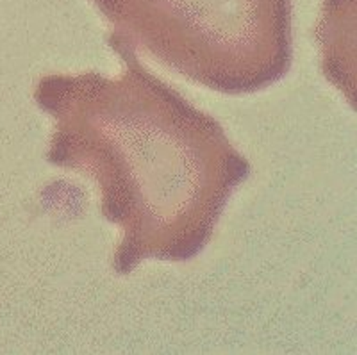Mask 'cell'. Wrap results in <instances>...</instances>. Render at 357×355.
I'll return each mask as SVG.
<instances>
[{"label":"cell","instance_id":"6da1fadb","mask_svg":"<svg viewBox=\"0 0 357 355\" xmlns=\"http://www.w3.org/2000/svg\"><path fill=\"white\" fill-rule=\"evenodd\" d=\"M107 18L178 65L279 70L289 0H95Z\"/></svg>","mask_w":357,"mask_h":355}]
</instances>
